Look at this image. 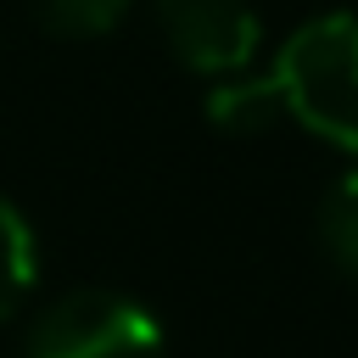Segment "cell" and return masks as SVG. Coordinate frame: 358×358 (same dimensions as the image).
Masks as SVG:
<instances>
[{
    "instance_id": "obj_6",
    "label": "cell",
    "mask_w": 358,
    "mask_h": 358,
    "mask_svg": "<svg viewBox=\"0 0 358 358\" xmlns=\"http://www.w3.org/2000/svg\"><path fill=\"white\" fill-rule=\"evenodd\" d=\"M319 246L347 280H358V173H341L324 190V201H319Z\"/></svg>"
},
{
    "instance_id": "obj_2",
    "label": "cell",
    "mask_w": 358,
    "mask_h": 358,
    "mask_svg": "<svg viewBox=\"0 0 358 358\" xmlns=\"http://www.w3.org/2000/svg\"><path fill=\"white\" fill-rule=\"evenodd\" d=\"M17 358H162V324L134 296L84 285L28 319Z\"/></svg>"
},
{
    "instance_id": "obj_3",
    "label": "cell",
    "mask_w": 358,
    "mask_h": 358,
    "mask_svg": "<svg viewBox=\"0 0 358 358\" xmlns=\"http://www.w3.org/2000/svg\"><path fill=\"white\" fill-rule=\"evenodd\" d=\"M157 28L190 73H241L257 50V17L241 0H157Z\"/></svg>"
},
{
    "instance_id": "obj_5",
    "label": "cell",
    "mask_w": 358,
    "mask_h": 358,
    "mask_svg": "<svg viewBox=\"0 0 358 358\" xmlns=\"http://www.w3.org/2000/svg\"><path fill=\"white\" fill-rule=\"evenodd\" d=\"M207 117L224 134H263L274 117H285V106H280L274 78L263 73V78H229V84H218L207 95Z\"/></svg>"
},
{
    "instance_id": "obj_4",
    "label": "cell",
    "mask_w": 358,
    "mask_h": 358,
    "mask_svg": "<svg viewBox=\"0 0 358 358\" xmlns=\"http://www.w3.org/2000/svg\"><path fill=\"white\" fill-rule=\"evenodd\" d=\"M39 285V241L28 218L0 196V324L22 313V302Z\"/></svg>"
},
{
    "instance_id": "obj_7",
    "label": "cell",
    "mask_w": 358,
    "mask_h": 358,
    "mask_svg": "<svg viewBox=\"0 0 358 358\" xmlns=\"http://www.w3.org/2000/svg\"><path fill=\"white\" fill-rule=\"evenodd\" d=\"M34 11H39V22H45L50 34L95 39V34H106V28L129 11V0H34Z\"/></svg>"
},
{
    "instance_id": "obj_1",
    "label": "cell",
    "mask_w": 358,
    "mask_h": 358,
    "mask_svg": "<svg viewBox=\"0 0 358 358\" xmlns=\"http://www.w3.org/2000/svg\"><path fill=\"white\" fill-rule=\"evenodd\" d=\"M268 78L280 90L285 117L358 157V17L336 11L302 22Z\"/></svg>"
}]
</instances>
